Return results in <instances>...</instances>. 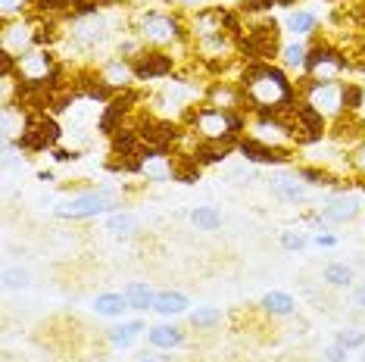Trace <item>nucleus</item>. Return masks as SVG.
Masks as SVG:
<instances>
[{"mask_svg":"<svg viewBox=\"0 0 365 362\" xmlns=\"http://www.w3.org/2000/svg\"><path fill=\"white\" fill-rule=\"evenodd\" d=\"M215 4H219V6H231V10H237V6L244 4V0H215Z\"/></svg>","mask_w":365,"mask_h":362,"instance_id":"40","label":"nucleus"},{"mask_svg":"<svg viewBox=\"0 0 365 362\" xmlns=\"http://www.w3.org/2000/svg\"><path fill=\"white\" fill-rule=\"evenodd\" d=\"M190 135H197L200 141H225V144H237L244 138L250 116L244 110H219L210 103H197L187 113V119L181 122Z\"/></svg>","mask_w":365,"mask_h":362,"instance_id":"3","label":"nucleus"},{"mask_svg":"<svg viewBox=\"0 0 365 362\" xmlns=\"http://www.w3.org/2000/svg\"><path fill=\"white\" fill-rule=\"evenodd\" d=\"M38 35H41V19L35 16H22V19H10L0 22V53H10L19 60L22 53L35 51L38 47Z\"/></svg>","mask_w":365,"mask_h":362,"instance_id":"7","label":"nucleus"},{"mask_svg":"<svg viewBox=\"0 0 365 362\" xmlns=\"http://www.w3.org/2000/svg\"><path fill=\"white\" fill-rule=\"evenodd\" d=\"M131 66H135L138 81H165V78H172V72H175L178 56H175V51H156V47H144V51L131 60Z\"/></svg>","mask_w":365,"mask_h":362,"instance_id":"11","label":"nucleus"},{"mask_svg":"<svg viewBox=\"0 0 365 362\" xmlns=\"http://www.w3.org/2000/svg\"><path fill=\"white\" fill-rule=\"evenodd\" d=\"M359 359H362V362H365V347H362V356H359Z\"/></svg>","mask_w":365,"mask_h":362,"instance_id":"42","label":"nucleus"},{"mask_svg":"<svg viewBox=\"0 0 365 362\" xmlns=\"http://www.w3.org/2000/svg\"><path fill=\"white\" fill-rule=\"evenodd\" d=\"M38 113L29 110L22 103H6L4 106V119H0V128H4V144H19L26 138V131L31 128Z\"/></svg>","mask_w":365,"mask_h":362,"instance_id":"14","label":"nucleus"},{"mask_svg":"<svg viewBox=\"0 0 365 362\" xmlns=\"http://www.w3.org/2000/svg\"><path fill=\"white\" fill-rule=\"evenodd\" d=\"M103 228L110 232L113 237H119V241H128V237H135L138 234V228H140V222L135 212H128V210H115L106 216L103 222Z\"/></svg>","mask_w":365,"mask_h":362,"instance_id":"24","label":"nucleus"},{"mask_svg":"<svg viewBox=\"0 0 365 362\" xmlns=\"http://www.w3.org/2000/svg\"><path fill=\"white\" fill-rule=\"evenodd\" d=\"M169 6L185 16H194V13L206 10V6H215V0H169Z\"/></svg>","mask_w":365,"mask_h":362,"instance_id":"35","label":"nucleus"},{"mask_svg":"<svg viewBox=\"0 0 365 362\" xmlns=\"http://www.w3.org/2000/svg\"><path fill=\"white\" fill-rule=\"evenodd\" d=\"M269 187L281 203H287V207H303L306 203V181L297 175V172L294 175H287V172H272Z\"/></svg>","mask_w":365,"mask_h":362,"instance_id":"19","label":"nucleus"},{"mask_svg":"<svg viewBox=\"0 0 365 362\" xmlns=\"http://www.w3.org/2000/svg\"><path fill=\"white\" fill-rule=\"evenodd\" d=\"M140 178L153 181V185L175 181V153L144 150V153H140Z\"/></svg>","mask_w":365,"mask_h":362,"instance_id":"17","label":"nucleus"},{"mask_svg":"<svg viewBox=\"0 0 365 362\" xmlns=\"http://www.w3.org/2000/svg\"><path fill=\"white\" fill-rule=\"evenodd\" d=\"M147 328L140 319H131V322H122V325H113L110 331H106V343H110L113 350H131L135 347V341L140 334H147Z\"/></svg>","mask_w":365,"mask_h":362,"instance_id":"21","label":"nucleus"},{"mask_svg":"<svg viewBox=\"0 0 365 362\" xmlns=\"http://www.w3.org/2000/svg\"><path fill=\"white\" fill-rule=\"evenodd\" d=\"M353 303H356V306H359V309H365V281H362V284L353 291Z\"/></svg>","mask_w":365,"mask_h":362,"instance_id":"38","label":"nucleus"},{"mask_svg":"<svg viewBox=\"0 0 365 362\" xmlns=\"http://www.w3.org/2000/svg\"><path fill=\"white\" fill-rule=\"evenodd\" d=\"M237 153L244 156L247 162H256V166H290L294 162V150H275V147H265L259 141H253V138H240L237 141Z\"/></svg>","mask_w":365,"mask_h":362,"instance_id":"12","label":"nucleus"},{"mask_svg":"<svg viewBox=\"0 0 365 362\" xmlns=\"http://www.w3.org/2000/svg\"><path fill=\"white\" fill-rule=\"evenodd\" d=\"M203 103L219 106V110H244V94H240L235 78H210L206 81Z\"/></svg>","mask_w":365,"mask_h":362,"instance_id":"16","label":"nucleus"},{"mask_svg":"<svg viewBox=\"0 0 365 362\" xmlns=\"http://www.w3.org/2000/svg\"><path fill=\"white\" fill-rule=\"evenodd\" d=\"M344 172H350L356 178H365V138L356 141L350 150H344Z\"/></svg>","mask_w":365,"mask_h":362,"instance_id":"31","label":"nucleus"},{"mask_svg":"<svg viewBox=\"0 0 365 362\" xmlns=\"http://www.w3.org/2000/svg\"><path fill=\"white\" fill-rule=\"evenodd\" d=\"M122 297L128 300L131 312H150L156 294L150 291V284H147V281H128L125 287H122Z\"/></svg>","mask_w":365,"mask_h":362,"instance_id":"27","label":"nucleus"},{"mask_svg":"<svg viewBox=\"0 0 365 362\" xmlns=\"http://www.w3.org/2000/svg\"><path fill=\"white\" fill-rule=\"evenodd\" d=\"M31 272L26 266H6L4 269V291H29Z\"/></svg>","mask_w":365,"mask_h":362,"instance_id":"32","label":"nucleus"},{"mask_svg":"<svg viewBox=\"0 0 365 362\" xmlns=\"http://www.w3.org/2000/svg\"><path fill=\"white\" fill-rule=\"evenodd\" d=\"M91 309H94L97 316H103V319H122L128 312V300L122 297V294H115V291H103V294H97L94 297Z\"/></svg>","mask_w":365,"mask_h":362,"instance_id":"26","label":"nucleus"},{"mask_svg":"<svg viewBox=\"0 0 365 362\" xmlns=\"http://www.w3.org/2000/svg\"><path fill=\"white\" fill-rule=\"evenodd\" d=\"M247 138H253V141H259L265 147H275V150H297L290 125L281 116H250Z\"/></svg>","mask_w":365,"mask_h":362,"instance_id":"10","label":"nucleus"},{"mask_svg":"<svg viewBox=\"0 0 365 362\" xmlns=\"http://www.w3.org/2000/svg\"><path fill=\"white\" fill-rule=\"evenodd\" d=\"M297 175H300L309 187H340V181H344L334 169L315 166V162H303V166H297Z\"/></svg>","mask_w":365,"mask_h":362,"instance_id":"25","label":"nucleus"},{"mask_svg":"<svg viewBox=\"0 0 365 362\" xmlns=\"http://www.w3.org/2000/svg\"><path fill=\"white\" fill-rule=\"evenodd\" d=\"M346 356H350V350L340 347L337 341H334V343H328V347L322 350V359H325V362H346Z\"/></svg>","mask_w":365,"mask_h":362,"instance_id":"36","label":"nucleus"},{"mask_svg":"<svg viewBox=\"0 0 365 362\" xmlns=\"http://www.w3.org/2000/svg\"><path fill=\"white\" fill-rule=\"evenodd\" d=\"M131 35H138L144 47H156V51H178V47H190L187 16L178 13V10L138 6V10H131Z\"/></svg>","mask_w":365,"mask_h":362,"instance_id":"2","label":"nucleus"},{"mask_svg":"<svg viewBox=\"0 0 365 362\" xmlns=\"http://www.w3.org/2000/svg\"><path fill=\"white\" fill-rule=\"evenodd\" d=\"M300 100L306 106H312L319 116H325L328 122L340 119L346 113V81L340 78H300Z\"/></svg>","mask_w":365,"mask_h":362,"instance_id":"4","label":"nucleus"},{"mask_svg":"<svg viewBox=\"0 0 365 362\" xmlns=\"http://www.w3.org/2000/svg\"><path fill=\"white\" fill-rule=\"evenodd\" d=\"M319 26H322V16L315 10H306V6H294V10H287L284 19H281L284 35L297 38V41H312L319 35Z\"/></svg>","mask_w":365,"mask_h":362,"instance_id":"15","label":"nucleus"},{"mask_svg":"<svg viewBox=\"0 0 365 362\" xmlns=\"http://www.w3.org/2000/svg\"><path fill=\"white\" fill-rule=\"evenodd\" d=\"M190 225L197 228V232H219L222 228V212L210 207V203H200V207L190 210Z\"/></svg>","mask_w":365,"mask_h":362,"instance_id":"29","label":"nucleus"},{"mask_svg":"<svg viewBox=\"0 0 365 362\" xmlns=\"http://www.w3.org/2000/svg\"><path fill=\"white\" fill-rule=\"evenodd\" d=\"M312 244L319 247V250H334L337 247V234H331V232H319L312 237Z\"/></svg>","mask_w":365,"mask_h":362,"instance_id":"37","label":"nucleus"},{"mask_svg":"<svg viewBox=\"0 0 365 362\" xmlns=\"http://www.w3.org/2000/svg\"><path fill=\"white\" fill-rule=\"evenodd\" d=\"M97 72H101L103 85L113 90V94H122V90H131L135 88V66H131V60H125V56H110V60H103L101 66H97Z\"/></svg>","mask_w":365,"mask_h":362,"instance_id":"13","label":"nucleus"},{"mask_svg":"<svg viewBox=\"0 0 365 362\" xmlns=\"http://www.w3.org/2000/svg\"><path fill=\"white\" fill-rule=\"evenodd\" d=\"M38 181H53V172H38Z\"/></svg>","mask_w":365,"mask_h":362,"instance_id":"41","label":"nucleus"},{"mask_svg":"<svg viewBox=\"0 0 365 362\" xmlns=\"http://www.w3.org/2000/svg\"><path fill=\"white\" fill-rule=\"evenodd\" d=\"M278 241H281V247H284L287 253H303L306 247L312 244V237L306 234V232H300V228H284Z\"/></svg>","mask_w":365,"mask_h":362,"instance_id":"33","label":"nucleus"},{"mask_svg":"<svg viewBox=\"0 0 365 362\" xmlns=\"http://www.w3.org/2000/svg\"><path fill=\"white\" fill-rule=\"evenodd\" d=\"M319 216L325 225H350V222L362 216V197L350 191L346 185H340V187H334V194L322 203Z\"/></svg>","mask_w":365,"mask_h":362,"instance_id":"9","label":"nucleus"},{"mask_svg":"<svg viewBox=\"0 0 365 362\" xmlns=\"http://www.w3.org/2000/svg\"><path fill=\"white\" fill-rule=\"evenodd\" d=\"M63 135H66V128H60V122L51 113H38L31 128L26 131V138L19 141V150L22 153H53L60 147Z\"/></svg>","mask_w":365,"mask_h":362,"instance_id":"8","label":"nucleus"},{"mask_svg":"<svg viewBox=\"0 0 365 362\" xmlns=\"http://www.w3.org/2000/svg\"><path fill=\"white\" fill-rule=\"evenodd\" d=\"M138 362H172L169 356H156V353H144V356H138Z\"/></svg>","mask_w":365,"mask_h":362,"instance_id":"39","label":"nucleus"},{"mask_svg":"<svg viewBox=\"0 0 365 362\" xmlns=\"http://www.w3.org/2000/svg\"><path fill=\"white\" fill-rule=\"evenodd\" d=\"M334 341L340 343V347L346 350H362L365 347V328H340V331H334Z\"/></svg>","mask_w":365,"mask_h":362,"instance_id":"34","label":"nucleus"},{"mask_svg":"<svg viewBox=\"0 0 365 362\" xmlns=\"http://www.w3.org/2000/svg\"><path fill=\"white\" fill-rule=\"evenodd\" d=\"M237 88L244 94L247 116H281L284 119L300 103V88L290 72L278 63H244L237 72Z\"/></svg>","mask_w":365,"mask_h":362,"instance_id":"1","label":"nucleus"},{"mask_svg":"<svg viewBox=\"0 0 365 362\" xmlns=\"http://www.w3.org/2000/svg\"><path fill=\"white\" fill-rule=\"evenodd\" d=\"M115 210H119V197L101 187V191H81V194L66 197V200H60L53 207V216L66 222H85L97 216H110Z\"/></svg>","mask_w":365,"mask_h":362,"instance_id":"5","label":"nucleus"},{"mask_svg":"<svg viewBox=\"0 0 365 362\" xmlns=\"http://www.w3.org/2000/svg\"><path fill=\"white\" fill-rule=\"evenodd\" d=\"M353 278L356 275H353V269L346 266V262H328V266L322 269V281H325L328 287H337V291L340 287H350Z\"/></svg>","mask_w":365,"mask_h":362,"instance_id":"30","label":"nucleus"},{"mask_svg":"<svg viewBox=\"0 0 365 362\" xmlns=\"http://www.w3.org/2000/svg\"><path fill=\"white\" fill-rule=\"evenodd\" d=\"M153 312L163 319H178V316H187L190 312V300L187 294L181 291H160L153 297Z\"/></svg>","mask_w":365,"mask_h":362,"instance_id":"22","label":"nucleus"},{"mask_svg":"<svg viewBox=\"0 0 365 362\" xmlns=\"http://www.w3.org/2000/svg\"><path fill=\"white\" fill-rule=\"evenodd\" d=\"M350 56L340 51L334 41L328 38H312L309 41V56H306V69L300 78H340L350 72Z\"/></svg>","mask_w":365,"mask_h":362,"instance_id":"6","label":"nucleus"},{"mask_svg":"<svg viewBox=\"0 0 365 362\" xmlns=\"http://www.w3.org/2000/svg\"><path fill=\"white\" fill-rule=\"evenodd\" d=\"M297 306H300V303H297V297L287 291H265L262 300H259L262 316H269V319H287L297 312Z\"/></svg>","mask_w":365,"mask_h":362,"instance_id":"20","label":"nucleus"},{"mask_svg":"<svg viewBox=\"0 0 365 362\" xmlns=\"http://www.w3.org/2000/svg\"><path fill=\"white\" fill-rule=\"evenodd\" d=\"M306 56H309V41L290 38V41H284V47H281V53H278V66L281 69H287V72H300L303 76Z\"/></svg>","mask_w":365,"mask_h":362,"instance_id":"23","label":"nucleus"},{"mask_svg":"<svg viewBox=\"0 0 365 362\" xmlns=\"http://www.w3.org/2000/svg\"><path fill=\"white\" fill-rule=\"evenodd\" d=\"M147 347L150 350H160V353H165V350H178V347H185V341H187V331L181 325H175L172 319H165V322H160V325H150L147 328Z\"/></svg>","mask_w":365,"mask_h":362,"instance_id":"18","label":"nucleus"},{"mask_svg":"<svg viewBox=\"0 0 365 362\" xmlns=\"http://www.w3.org/2000/svg\"><path fill=\"white\" fill-rule=\"evenodd\" d=\"M222 319H225V312L219 306H197L187 312V325L194 328V331H215V328L222 325Z\"/></svg>","mask_w":365,"mask_h":362,"instance_id":"28","label":"nucleus"}]
</instances>
